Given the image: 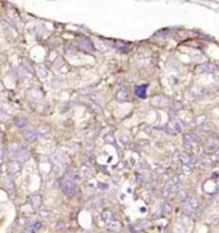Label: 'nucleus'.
<instances>
[{"label": "nucleus", "mask_w": 219, "mask_h": 233, "mask_svg": "<svg viewBox=\"0 0 219 233\" xmlns=\"http://www.w3.org/2000/svg\"><path fill=\"white\" fill-rule=\"evenodd\" d=\"M66 162L67 160L63 153L61 152L54 153V156H53V171L56 173V175H61V174L65 173L66 165H67Z\"/></svg>", "instance_id": "obj_1"}, {"label": "nucleus", "mask_w": 219, "mask_h": 233, "mask_svg": "<svg viewBox=\"0 0 219 233\" xmlns=\"http://www.w3.org/2000/svg\"><path fill=\"white\" fill-rule=\"evenodd\" d=\"M61 191L69 197L75 196L76 192H77V186L74 180H71L69 178H65L61 183Z\"/></svg>", "instance_id": "obj_2"}, {"label": "nucleus", "mask_w": 219, "mask_h": 233, "mask_svg": "<svg viewBox=\"0 0 219 233\" xmlns=\"http://www.w3.org/2000/svg\"><path fill=\"white\" fill-rule=\"evenodd\" d=\"M41 203H43L41 196L37 195V193L30 196V198H28V205L31 206L32 210H39V209H40V206H41Z\"/></svg>", "instance_id": "obj_3"}, {"label": "nucleus", "mask_w": 219, "mask_h": 233, "mask_svg": "<svg viewBox=\"0 0 219 233\" xmlns=\"http://www.w3.org/2000/svg\"><path fill=\"white\" fill-rule=\"evenodd\" d=\"M21 171H22L21 164H19L18 161H16V160L11 161V164H9V173H11L12 175H19Z\"/></svg>", "instance_id": "obj_4"}, {"label": "nucleus", "mask_w": 219, "mask_h": 233, "mask_svg": "<svg viewBox=\"0 0 219 233\" xmlns=\"http://www.w3.org/2000/svg\"><path fill=\"white\" fill-rule=\"evenodd\" d=\"M79 45H80L81 49H84L86 52H92V50H93V44H92V41L89 40V39H86V37L80 39V40H79Z\"/></svg>", "instance_id": "obj_5"}, {"label": "nucleus", "mask_w": 219, "mask_h": 233, "mask_svg": "<svg viewBox=\"0 0 219 233\" xmlns=\"http://www.w3.org/2000/svg\"><path fill=\"white\" fill-rule=\"evenodd\" d=\"M147 84H142V85H137L135 86V94H137L139 98H146L147 97V93H146V90H147Z\"/></svg>", "instance_id": "obj_6"}, {"label": "nucleus", "mask_w": 219, "mask_h": 233, "mask_svg": "<svg viewBox=\"0 0 219 233\" xmlns=\"http://www.w3.org/2000/svg\"><path fill=\"white\" fill-rule=\"evenodd\" d=\"M196 70H197V72H214L217 70V67L213 66V65H209V63H204V65L198 66Z\"/></svg>", "instance_id": "obj_7"}, {"label": "nucleus", "mask_w": 219, "mask_h": 233, "mask_svg": "<svg viewBox=\"0 0 219 233\" xmlns=\"http://www.w3.org/2000/svg\"><path fill=\"white\" fill-rule=\"evenodd\" d=\"M43 228V224L40 222H35L34 224H31V225H28V228L26 229V233H36V232H39Z\"/></svg>", "instance_id": "obj_8"}, {"label": "nucleus", "mask_w": 219, "mask_h": 233, "mask_svg": "<svg viewBox=\"0 0 219 233\" xmlns=\"http://www.w3.org/2000/svg\"><path fill=\"white\" fill-rule=\"evenodd\" d=\"M116 98H118L119 101H125V99H128L129 98V90L126 89V88H121L118 93H116Z\"/></svg>", "instance_id": "obj_9"}, {"label": "nucleus", "mask_w": 219, "mask_h": 233, "mask_svg": "<svg viewBox=\"0 0 219 233\" xmlns=\"http://www.w3.org/2000/svg\"><path fill=\"white\" fill-rule=\"evenodd\" d=\"M107 228L108 229H111V231H120L121 229V223L120 222H118V220H115V219H112L110 223H107Z\"/></svg>", "instance_id": "obj_10"}, {"label": "nucleus", "mask_w": 219, "mask_h": 233, "mask_svg": "<svg viewBox=\"0 0 219 233\" xmlns=\"http://www.w3.org/2000/svg\"><path fill=\"white\" fill-rule=\"evenodd\" d=\"M36 137H37L36 132H31V130H27V132L23 133V138H25L27 142H35V140H36Z\"/></svg>", "instance_id": "obj_11"}, {"label": "nucleus", "mask_w": 219, "mask_h": 233, "mask_svg": "<svg viewBox=\"0 0 219 233\" xmlns=\"http://www.w3.org/2000/svg\"><path fill=\"white\" fill-rule=\"evenodd\" d=\"M16 161H18L19 164H23L25 161H27V158H28V153L26 151H19L17 155H16Z\"/></svg>", "instance_id": "obj_12"}, {"label": "nucleus", "mask_w": 219, "mask_h": 233, "mask_svg": "<svg viewBox=\"0 0 219 233\" xmlns=\"http://www.w3.org/2000/svg\"><path fill=\"white\" fill-rule=\"evenodd\" d=\"M28 97L32 98V99H41L43 98V93L40 90H37V89H34V90H31L30 93H28Z\"/></svg>", "instance_id": "obj_13"}, {"label": "nucleus", "mask_w": 219, "mask_h": 233, "mask_svg": "<svg viewBox=\"0 0 219 233\" xmlns=\"http://www.w3.org/2000/svg\"><path fill=\"white\" fill-rule=\"evenodd\" d=\"M36 72H37V75H39V77H47V75H48V71H47V69L45 67H43V66H37L36 67Z\"/></svg>", "instance_id": "obj_14"}, {"label": "nucleus", "mask_w": 219, "mask_h": 233, "mask_svg": "<svg viewBox=\"0 0 219 233\" xmlns=\"http://www.w3.org/2000/svg\"><path fill=\"white\" fill-rule=\"evenodd\" d=\"M172 210H173L172 203L166 201V202H165L164 205H163V212H164V214H170V212H172Z\"/></svg>", "instance_id": "obj_15"}, {"label": "nucleus", "mask_w": 219, "mask_h": 233, "mask_svg": "<svg viewBox=\"0 0 219 233\" xmlns=\"http://www.w3.org/2000/svg\"><path fill=\"white\" fill-rule=\"evenodd\" d=\"M16 125L18 126V128H25V126L27 125V119L25 117H17L16 119Z\"/></svg>", "instance_id": "obj_16"}, {"label": "nucleus", "mask_w": 219, "mask_h": 233, "mask_svg": "<svg viewBox=\"0 0 219 233\" xmlns=\"http://www.w3.org/2000/svg\"><path fill=\"white\" fill-rule=\"evenodd\" d=\"M19 152V145L17 143H12L11 145H9V153H13L14 156Z\"/></svg>", "instance_id": "obj_17"}, {"label": "nucleus", "mask_w": 219, "mask_h": 233, "mask_svg": "<svg viewBox=\"0 0 219 233\" xmlns=\"http://www.w3.org/2000/svg\"><path fill=\"white\" fill-rule=\"evenodd\" d=\"M114 219V216H112V214H111L110 211H106V212H103V220H105V223L107 224V223H110L111 220Z\"/></svg>", "instance_id": "obj_18"}, {"label": "nucleus", "mask_w": 219, "mask_h": 233, "mask_svg": "<svg viewBox=\"0 0 219 233\" xmlns=\"http://www.w3.org/2000/svg\"><path fill=\"white\" fill-rule=\"evenodd\" d=\"M172 125H173V132L174 133H179L182 130V126H181V124H179L178 121H173Z\"/></svg>", "instance_id": "obj_19"}, {"label": "nucleus", "mask_w": 219, "mask_h": 233, "mask_svg": "<svg viewBox=\"0 0 219 233\" xmlns=\"http://www.w3.org/2000/svg\"><path fill=\"white\" fill-rule=\"evenodd\" d=\"M218 148H219V145H218L217 143H213V144H210V145H208L206 151H208V152H215Z\"/></svg>", "instance_id": "obj_20"}, {"label": "nucleus", "mask_w": 219, "mask_h": 233, "mask_svg": "<svg viewBox=\"0 0 219 233\" xmlns=\"http://www.w3.org/2000/svg\"><path fill=\"white\" fill-rule=\"evenodd\" d=\"M163 174H165V169H163V168H159V169H156V170L153 171V177H160V175H163Z\"/></svg>", "instance_id": "obj_21"}, {"label": "nucleus", "mask_w": 219, "mask_h": 233, "mask_svg": "<svg viewBox=\"0 0 219 233\" xmlns=\"http://www.w3.org/2000/svg\"><path fill=\"white\" fill-rule=\"evenodd\" d=\"M50 130V128L48 125H44V126H40V128H39V132H49Z\"/></svg>", "instance_id": "obj_22"}, {"label": "nucleus", "mask_w": 219, "mask_h": 233, "mask_svg": "<svg viewBox=\"0 0 219 233\" xmlns=\"http://www.w3.org/2000/svg\"><path fill=\"white\" fill-rule=\"evenodd\" d=\"M178 195H179V198H181V200H183V201L187 198V193L184 192V191H183V192H178Z\"/></svg>", "instance_id": "obj_23"}, {"label": "nucleus", "mask_w": 219, "mask_h": 233, "mask_svg": "<svg viewBox=\"0 0 219 233\" xmlns=\"http://www.w3.org/2000/svg\"><path fill=\"white\" fill-rule=\"evenodd\" d=\"M2 155H3V148H2V144H0V158H2Z\"/></svg>", "instance_id": "obj_24"}, {"label": "nucleus", "mask_w": 219, "mask_h": 233, "mask_svg": "<svg viewBox=\"0 0 219 233\" xmlns=\"http://www.w3.org/2000/svg\"><path fill=\"white\" fill-rule=\"evenodd\" d=\"M217 201H218V202H219V195H218V198H217Z\"/></svg>", "instance_id": "obj_25"}]
</instances>
